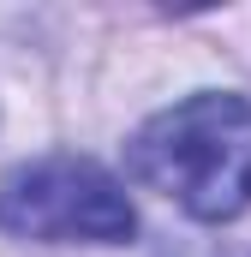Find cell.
<instances>
[{
    "label": "cell",
    "mask_w": 251,
    "mask_h": 257,
    "mask_svg": "<svg viewBox=\"0 0 251 257\" xmlns=\"http://www.w3.org/2000/svg\"><path fill=\"white\" fill-rule=\"evenodd\" d=\"M0 227L42 245H126L138 209L90 156H36L0 180Z\"/></svg>",
    "instance_id": "2"
},
{
    "label": "cell",
    "mask_w": 251,
    "mask_h": 257,
    "mask_svg": "<svg viewBox=\"0 0 251 257\" xmlns=\"http://www.w3.org/2000/svg\"><path fill=\"white\" fill-rule=\"evenodd\" d=\"M132 174L197 221H233L251 209V102L233 90H197L162 108L132 138Z\"/></svg>",
    "instance_id": "1"
}]
</instances>
